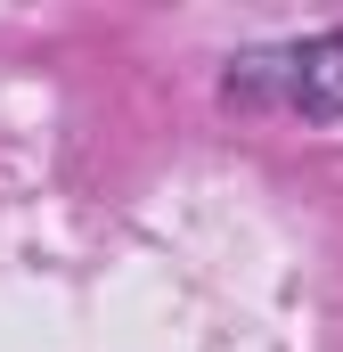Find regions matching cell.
I'll return each mask as SVG.
<instances>
[{"instance_id":"cell-1","label":"cell","mask_w":343,"mask_h":352,"mask_svg":"<svg viewBox=\"0 0 343 352\" xmlns=\"http://www.w3.org/2000/svg\"><path fill=\"white\" fill-rule=\"evenodd\" d=\"M229 98L303 115V123H335L343 115V33H311V41L237 58L229 66Z\"/></svg>"}]
</instances>
